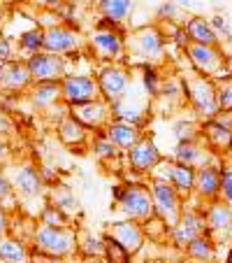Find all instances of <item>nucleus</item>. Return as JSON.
<instances>
[{
  "mask_svg": "<svg viewBox=\"0 0 232 263\" xmlns=\"http://www.w3.org/2000/svg\"><path fill=\"white\" fill-rule=\"evenodd\" d=\"M12 133H14V121H12V117L7 115L5 109L0 107V140L10 138Z\"/></svg>",
  "mask_w": 232,
  "mask_h": 263,
  "instance_id": "obj_43",
  "label": "nucleus"
},
{
  "mask_svg": "<svg viewBox=\"0 0 232 263\" xmlns=\"http://www.w3.org/2000/svg\"><path fill=\"white\" fill-rule=\"evenodd\" d=\"M179 7H183V10H191L193 7V0H174Z\"/></svg>",
  "mask_w": 232,
  "mask_h": 263,
  "instance_id": "obj_49",
  "label": "nucleus"
},
{
  "mask_svg": "<svg viewBox=\"0 0 232 263\" xmlns=\"http://www.w3.org/2000/svg\"><path fill=\"white\" fill-rule=\"evenodd\" d=\"M174 135H177L179 142H188V140H198V135H202V133H200L198 124L193 119H179L174 124Z\"/></svg>",
  "mask_w": 232,
  "mask_h": 263,
  "instance_id": "obj_37",
  "label": "nucleus"
},
{
  "mask_svg": "<svg viewBox=\"0 0 232 263\" xmlns=\"http://www.w3.org/2000/svg\"><path fill=\"white\" fill-rule=\"evenodd\" d=\"M149 191H151V198H153V208H156V214L167 223L172 229L174 223L181 219L183 212V198L179 196V191L174 189L172 184L163 177H156L153 175L149 179Z\"/></svg>",
  "mask_w": 232,
  "mask_h": 263,
  "instance_id": "obj_5",
  "label": "nucleus"
},
{
  "mask_svg": "<svg viewBox=\"0 0 232 263\" xmlns=\"http://www.w3.org/2000/svg\"><path fill=\"white\" fill-rule=\"evenodd\" d=\"M104 135H107L109 140H112L116 147L121 149V152H128V149H133L135 144L142 140V128L135 124H128V121H119V119H112L109 121V126L104 128Z\"/></svg>",
  "mask_w": 232,
  "mask_h": 263,
  "instance_id": "obj_22",
  "label": "nucleus"
},
{
  "mask_svg": "<svg viewBox=\"0 0 232 263\" xmlns=\"http://www.w3.org/2000/svg\"><path fill=\"white\" fill-rule=\"evenodd\" d=\"M30 263H65V258L49 256V254H40V252H33V258H30Z\"/></svg>",
  "mask_w": 232,
  "mask_h": 263,
  "instance_id": "obj_45",
  "label": "nucleus"
},
{
  "mask_svg": "<svg viewBox=\"0 0 232 263\" xmlns=\"http://www.w3.org/2000/svg\"><path fill=\"white\" fill-rule=\"evenodd\" d=\"M28 72L33 82H63L68 77V61L65 56L51 54V51H37L26 59Z\"/></svg>",
  "mask_w": 232,
  "mask_h": 263,
  "instance_id": "obj_9",
  "label": "nucleus"
},
{
  "mask_svg": "<svg viewBox=\"0 0 232 263\" xmlns=\"http://www.w3.org/2000/svg\"><path fill=\"white\" fill-rule=\"evenodd\" d=\"M10 235V212L3 203H0V238Z\"/></svg>",
  "mask_w": 232,
  "mask_h": 263,
  "instance_id": "obj_44",
  "label": "nucleus"
},
{
  "mask_svg": "<svg viewBox=\"0 0 232 263\" xmlns=\"http://www.w3.org/2000/svg\"><path fill=\"white\" fill-rule=\"evenodd\" d=\"M14 198H16V191H14V184H12V177L0 170V203L10 210V205L14 203Z\"/></svg>",
  "mask_w": 232,
  "mask_h": 263,
  "instance_id": "obj_39",
  "label": "nucleus"
},
{
  "mask_svg": "<svg viewBox=\"0 0 232 263\" xmlns=\"http://www.w3.org/2000/svg\"><path fill=\"white\" fill-rule=\"evenodd\" d=\"M225 263H232V247L227 249V254H225Z\"/></svg>",
  "mask_w": 232,
  "mask_h": 263,
  "instance_id": "obj_51",
  "label": "nucleus"
},
{
  "mask_svg": "<svg viewBox=\"0 0 232 263\" xmlns=\"http://www.w3.org/2000/svg\"><path fill=\"white\" fill-rule=\"evenodd\" d=\"M19 47L28 56L37 54V51H45V30L42 28H30V30H26V33H21Z\"/></svg>",
  "mask_w": 232,
  "mask_h": 263,
  "instance_id": "obj_33",
  "label": "nucleus"
},
{
  "mask_svg": "<svg viewBox=\"0 0 232 263\" xmlns=\"http://www.w3.org/2000/svg\"><path fill=\"white\" fill-rule=\"evenodd\" d=\"M28 100L35 109H51L54 105L63 103L60 82H33L28 91Z\"/></svg>",
  "mask_w": 232,
  "mask_h": 263,
  "instance_id": "obj_24",
  "label": "nucleus"
},
{
  "mask_svg": "<svg viewBox=\"0 0 232 263\" xmlns=\"http://www.w3.org/2000/svg\"><path fill=\"white\" fill-rule=\"evenodd\" d=\"M207 233V221H204V208H183L181 219L170 229V240L174 247L186 249L191 240Z\"/></svg>",
  "mask_w": 232,
  "mask_h": 263,
  "instance_id": "obj_10",
  "label": "nucleus"
},
{
  "mask_svg": "<svg viewBox=\"0 0 232 263\" xmlns=\"http://www.w3.org/2000/svg\"><path fill=\"white\" fill-rule=\"evenodd\" d=\"M33 84V77L28 72L26 61L10 59L0 63V91L3 93H24Z\"/></svg>",
  "mask_w": 232,
  "mask_h": 263,
  "instance_id": "obj_15",
  "label": "nucleus"
},
{
  "mask_svg": "<svg viewBox=\"0 0 232 263\" xmlns=\"http://www.w3.org/2000/svg\"><path fill=\"white\" fill-rule=\"evenodd\" d=\"M30 258H33V252L24 240L14 235L0 238V263H30Z\"/></svg>",
  "mask_w": 232,
  "mask_h": 263,
  "instance_id": "obj_27",
  "label": "nucleus"
},
{
  "mask_svg": "<svg viewBox=\"0 0 232 263\" xmlns=\"http://www.w3.org/2000/svg\"><path fill=\"white\" fill-rule=\"evenodd\" d=\"M209 24H212V28L216 30L221 45H223V42H227V40H232V28H230V24H227L225 16L216 14V16H212V19H209Z\"/></svg>",
  "mask_w": 232,
  "mask_h": 263,
  "instance_id": "obj_42",
  "label": "nucleus"
},
{
  "mask_svg": "<svg viewBox=\"0 0 232 263\" xmlns=\"http://www.w3.org/2000/svg\"><path fill=\"white\" fill-rule=\"evenodd\" d=\"M104 254L102 258L107 263H130V258H133V254L128 252V249L123 247V245L119 242L116 238H112V235H104Z\"/></svg>",
  "mask_w": 232,
  "mask_h": 263,
  "instance_id": "obj_31",
  "label": "nucleus"
},
{
  "mask_svg": "<svg viewBox=\"0 0 232 263\" xmlns=\"http://www.w3.org/2000/svg\"><path fill=\"white\" fill-rule=\"evenodd\" d=\"M56 133H58L60 142L68 144V147H84L91 138L89 128H86L79 119H74L70 112L58 119V124H56Z\"/></svg>",
  "mask_w": 232,
  "mask_h": 263,
  "instance_id": "obj_23",
  "label": "nucleus"
},
{
  "mask_svg": "<svg viewBox=\"0 0 232 263\" xmlns=\"http://www.w3.org/2000/svg\"><path fill=\"white\" fill-rule=\"evenodd\" d=\"M114 200L119 205V212L125 219L133 221H146L156 214L153 198L149 191V184H125V186H114Z\"/></svg>",
  "mask_w": 232,
  "mask_h": 263,
  "instance_id": "obj_4",
  "label": "nucleus"
},
{
  "mask_svg": "<svg viewBox=\"0 0 232 263\" xmlns=\"http://www.w3.org/2000/svg\"><path fill=\"white\" fill-rule=\"evenodd\" d=\"M160 161H163V154H160L158 144L153 142L151 135H142V140L125 152V165L137 175L153 173L160 165Z\"/></svg>",
  "mask_w": 232,
  "mask_h": 263,
  "instance_id": "obj_12",
  "label": "nucleus"
},
{
  "mask_svg": "<svg viewBox=\"0 0 232 263\" xmlns=\"http://www.w3.org/2000/svg\"><path fill=\"white\" fill-rule=\"evenodd\" d=\"M77 252L84 254V258H95L104 254V240L95 238L93 233H77Z\"/></svg>",
  "mask_w": 232,
  "mask_h": 263,
  "instance_id": "obj_32",
  "label": "nucleus"
},
{
  "mask_svg": "<svg viewBox=\"0 0 232 263\" xmlns=\"http://www.w3.org/2000/svg\"><path fill=\"white\" fill-rule=\"evenodd\" d=\"M77 231L72 226H47L40 223L30 235L33 252L49 254V256L68 258L77 252Z\"/></svg>",
  "mask_w": 232,
  "mask_h": 263,
  "instance_id": "obj_2",
  "label": "nucleus"
},
{
  "mask_svg": "<svg viewBox=\"0 0 232 263\" xmlns=\"http://www.w3.org/2000/svg\"><path fill=\"white\" fill-rule=\"evenodd\" d=\"M109 235L119 240L133 256L144 247V240H146V233H144V229L139 226V221H133V219L112 221L109 223Z\"/></svg>",
  "mask_w": 232,
  "mask_h": 263,
  "instance_id": "obj_20",
  "label": "nucleus"
},
{
  "mask_svg": "<svg viewBox=\"0 0 232 263\" xmlns=\"http://www.w3.org/2000/svg\"><path fill=\"white\" fill-rule=\"evenodd\" d=\"M84 47V37H81L79 30L70 28V26L56 24L51 28L45 30V51H51V54H72V51L81 49Z\"/></svg>",
  "mask_w": 232,
  "mask_h": 263,
  "instance_id": "obj_14",
  "label": "nucleus"
},
{
  "mask_svg": "<svg viewBox=\"0 0 232 263\" xmlns=\"http://www.w3.org/2000/svg\"><path fill=\"white\" fill-rule=\"evenodd\" d=\"M156 16H158L160 21H177L179 16H181V7H179L174 0H165V3L158 5Z\"/></svg>",
  "mask_w": 232,
  "mask_h": 263,
  "instance_id": "obj_41",
  "label": "nucleus"
},
{
  "mask_svg": "<svg viewBox=\"0 0 232 263\" xmlns=\"http://www.w3.org/2000/svg\"><path fill=\"white\" fill-rule=\"evenodd\" d=\"M109 107H112V117H114V119L128 121V124H135V126H142V121H144V107L137 103V98H135V96L125 93L123 98L109 103Z\"/></svg>",
  "mask_w": 232,
  "mask_h": 263,
  "instance_id": "obj_25",
  "label": "nucleus"
},
{
  "mask_svg": "<svg viewBox=\"0 0 232 263\" xmlns=\"http://www.w3.org/2000/svg\"><path fill=\"white\" fill-rule=\"evenodd\" d=\"M225 74L232 77V54H225Z\"/></svg>",
  "mask_w": 232,
  "mask_h": 263,
  "instance_id": "obj_47",
  "label": "nucleus"
},
{
  "mask_svg": "<svg viewBox=\"0 0 232 263\" xmlns=\"http://www.w3.org/2000/svg\"><path fill=\"white\" fill-rule=\"evenodd\" d=\"M5 159H7V144L0 140V163H3Z\"/></svg>",
  "mask_w": 232,
  "mask_h": 263,
  "instance_id": "obj_48",
  "label": "nucleus"
},
{
  "mask_svg": "<svg viewBox=\"0 0 232 263\" xmlns=\"http://www.w3.org/2000/svg\"><path fill=\"white\" fill-rule=\"evenodd\" d=\"M193 194L198 196L200 203H212V200L221 198V165L209 163L198 168L195 173V189Z\"/></svg>",
  "mask_w": 232,
  "mask_h": 263,
  "instance_id": "obj_19",
  "label": "nucleus"
},
{
  "mask_svg": "<svg viewBox=\"0 0 232 263\" xmlns=\"http://www.w3.org/2000/svg\"><path fill=\"white\" fill-rule=\"evenodd\" d=\"M183 89H186V100L191 103L193 112L200 119H214L221 112L218 107V82L212 77L195 72L193 70L191 77H183Z\"/></svg>",
  "mask_w": 232,
  "mask_h": 263,
  "instance_id": "obj_3",
  "label": "nucleus"
},
{
  "mask_svg": "<svg viewBox=\"0 0 232 263\" xmlns=\"http://www.w3.org/2000/svg\"><path fill=\"white\" fill-rule=\"evenodd\" d=\"M84 263H107L102 256H95V258H84Z\"/></svg>",
  "mask_w": 232,
  "mask_h": 263,
  "instance_id": "obj_50",
  "label": "nucleus"
},
{
  "mask_svg": "<svg viewBox=\"0 0 232 263\" xmlns=\"http://www.w3.org/2000/svg\"><path fill=\"white\" fill-rule=\"evenodd\" d=\"M183 254H186V258H191V261L214 263L216 261V242H214L207 233H202V235H198L195 240H191V242L186 245Z\"/></svg>",
  "mask_w": 232,
  "mask_h": 263,
  "instance_id": "obj_29",
  "label": "nucleus"
},
{
  "mask_svg": "<svg viewBox=\"0 0 232 263\" xmlns=\"http://www.w3.org/2000/svg\"><path fill=\"white\" fill-rule=\"evenodd\" d=\"M51 203H54L56 208H60L63 212H68V214H74L77 210H79V200L74 198V194L68 189V186H58V189H54V194H51Z\"/></svg>",
  "mask_w": 232,
  "mask_h": 263,
  "instance_id": "obj_34",
  "label": "nucleus"
},
{
  "mask_svg": "<svg viewBox=\"0 0 232 263\" xmlns=\"http://www.w3.org/2000/svg\"><path fill=\"white\" fill-rule=\"evenodd\" d=\"M204 221H207V235L216 245L232 240V208L221 198L204 203Z\"/></svg>",
  "mask_w": 232,
  "mask_h": 263,
  "instance_id": "obj_11",
  "label": "nucleus"
},
{
  "mask_svg": "<svg viewBox=\"0 0 232 263\" xmlns=\"http://www.w3.org/2000/svg\"><path fill=\"white\" fill-rule=\"evenodd\" d=\"M221 200L232 208V163L221 165Z\"/></svg>",
  "mask_w": 232,
  "mask_h": 263,
  "instance_id": "obj_38",
  "label": "nucleus"
},
{
  "mask_svg": "<svg viewBox=\"0 0 232 263\" xmlns=\"http://www.w3.org/2000/svg\"><path fill=\"white\" fill-rule=\"evenodd\" d=\"M98 84H100V93L107 103L123 98L128 93L130 86V70L121 63H104L98 72Z\"/></svg>",
  "mask_w": 232,
  "mask_h": 263,
  "instance_id": "obj_13",
  "label": "nucleus"
},
{
  "mask_svg": "<svg viewBox=\"0 0 232 263\" xmlns=\"http://www.w3.org/2000/svg\"><path fill=\"white\" fill-rule=\"evenodd\" d=\"M60 93H63V103L68 105V107L84 105V103H93V100L102 98L98 77H93V74H74V72H70L68 77L60 82Z\"/></svg>",
  "mask_w": 232,
  "mask_h": 263,
  "instance_id": "obj_8",
  "label": "nucleus"
},
{
  "mask_svg": "<svg viewBox=\"0 0 232 263\" xmlns=\"http://www.w3.org/2000/svg\"><path fill=\"white\" fill-rule=\"evenodd\" d=\"M91 149H93V154L98 161H102V163H109V161H116L121 156V149L116 147V144L112 142V140L107 138V135H98V138L91 142Z\"/></svg>",
  "mask_w": 232,
  "mask_h": 263,
  "instance_id": "obj_30",
  "label": "nucleus"
},
{
  "mask_svg": "<svg viewBox=\"0 0 232 263\" xmlns=\"http://www.w3.org/2000/svg\"><path fill=\"white\" fill-rule=\"evenodd\" d=\"M165 54V35L158 26H142L125 37V56L133 63L156 65Z\"/></svg>",
  "mask_w": 232,
  "mask_h": 263,
  "instance_id": "obj_1",
  "label": "nucleus"
},
{
  "mask_svg": "<svg viewBox=\"0 0 232 263\" xmlns=\"http://www.w3.org/2000/svg\"><path fill=\"white\" fill-rule=\"evenodd\" d=\"M40 223H47V226H70V214L63 212L60 208H56L54 203H49L42 208Z\"/></svg>",
  "mask_w": 232,
  "mask_h": 263,
  "instance_id": "obj_36",
  "label": "nucleus"
},
{
  "mask_svg": "<svg viewBox=\"0 0 232 263\" xmlns=\"http://www.w3.org/2000/svg\"><path fill=\"white\" fill-rule=\"evenodd\" d=\"M160 168H163V173H151V175L167 179L174 189L179 191V196H181V198H188V196L193 194V189H195V173H198L195 168L183 165V163H177L174 159L172 161H165L163 159V161H160Z\"/></svg>",
  "mask_w": 232,
  "mask_h": 263,
  "instance_id": "obj_17",
  "label": "nucleus"
},
{
  "mask_svg": "<svg viewBox=\"0 0 232 263\" xmlns=\"http://www.w3.org/2000/svg\"><path fill=\"white\" fill-rule=\"evenodd\" d=\"M172 159L177 163L191 165V168H202V165L214 163V152L209 147H202L198 140H188V142H177Z\"/></svg>",
  "mask_w": 232,
  "mask_h": 263,
  "instance_id": "obj_21",
  "label": "nucleus"
},
{
  "mask_svg": "<svg viewBox=\"0 0 232 263\" xmlns=\"http://www.w3.org/2000/svg\"><path fill=\"white\" fill-rule=\"evenodd\" d=\"M70 115L74 119H79L89 130H104L112 121V107L104 98H100L93 103L74 105V107H70Z\"/></svg>",
  "mask_w": 232,
  "mask_h": 263,
  "instance_id": "obj_16",
  "label": "nucleus"
},
{
  "mask_svg": "<svg viewBox=\"0 0 232 263\" xmlns=\"http://www.w3.org/2000/svg\"><path fill=\"white\" fill-rule=\"evenodd\" d=\"M218 107L221 112H232V77L218 82Z\"/></svg>",
  "mask_w": 232,
  "mask_h": 263,
  "instance_id": "obj_40",
  "label": "nucleus"
},
{
  "mask_svg": "<svg viewBox=\"0 0 232 263\" xmlns=\"http://www.w3.org/2000/svg\"><path fill=\"white\" fill-rule=\"evenodd\" d=\"M12 184H14V191L19 198H37V196H42V191H45L42 173L35 168L33 163L16 165L14 175H12Z\"/></svg>",
  "mask_w": 232,
  "mask_h": 263,
  "instance_id": "obj_18",
  "label": "nucleus"
},
{
  "mask_svg": "<svg viewBox=\"0 0 232 263\" xmlns=\"http://www.w3.org/2000/svg\"><path fill=\"white\" fill-rule=\"evenodd\" d=\"M98 10L102 14V19L121 26L133 16L135 0H98Z\"/></svg>",
  "mask_w": 232,
  "mask_h": 263,
  "instance_id": "obj_28",
  "label": "nucleus"
},
{
  "mask_svg": "<svg viewBox=\"0 0 232 263\" xmlns=\"http://www.w3.org/2000/svg\"><path fill=\"white\" fill-rule=\"evenodd\" d=\"M142 86L146 96H156L160 93V86H163V77H158V70L156 65H142Z\"/></svg>",
  "mask_w": 232,
  "mask_h": 263,
  "instance_id": "obj_35",
  "label": "nucleus"
},
{
  "mask_svg": "<svg viewBox=\"0 0 232 263\" xmlns=\"http://www.w3.org/2000/svg\"><path fill=\"white\" fill-rule=\"evenodd\" d=\"M10 59H12V45H10V40H5L0 35V63H5Z\"/></svg>",
  "mask_w": 232,
  "mask_h": 263,
  "instance_id": "obj_46",
  "label": "nucleus"
},
{
  "mask_svg": "<svg viewBox=\"0 0 232 263\" xmlns=\"http://www.w3.org/2000/svg\"><path fill=\"white\" fill-rule=\"evenodd\" d=\"M186 33L188 37H191V42H198V45H214V47H221V40H218L216 30L212 28V24H209V19H204V16H191V19L186 21Z\"/></svg>",
  "mask_w": 232,
  "mask_h": 263,
  "instance_id": "obj_26",
  "label": "nucleus"
},
{
  "mask_svg": "<svg viewBox=\"0 0 232 263\" xmlns=\"http://www.w3.org/2000/svg\"><path fill=\"white\" fill-rule=\"evenodd\" d=\"M89 47L93 56L104 63H119L125 56V40L119 35L116 24L102 19V26L89 37Z\"/></svg>",
  "mask_w": 232,
  "mask_h": 263,
  "instance_id": "obj_7",
  "label": "nucleus"
},
{
  "mask_svg": "<svg viewBox=\"0 0 232 263\" xmlns=\"http://www.w3.org/2000/svg\"><path fill=\"white\" fill-rule=\"evenodd\" d=\"M186 56H188V63L195 72L204 74V77H212V80L221 82L227 80L225 74V54H223L221 47H214V45H198V42H191L186 47Z\"/></svg>",
  "mask_w": 232,
  "mask_h": 263,
  "instance_id": "obj_6",
  "label": "nucleus"
}]
</instances>
